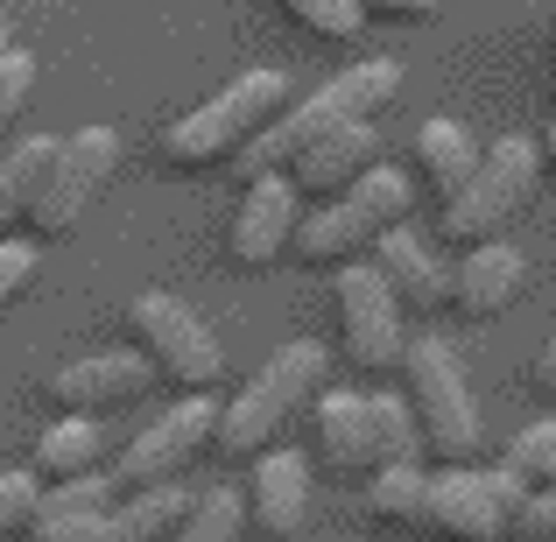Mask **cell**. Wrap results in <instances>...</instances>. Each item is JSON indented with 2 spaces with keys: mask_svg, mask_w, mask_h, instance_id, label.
Listing matches in <instances>:
<instances>
[{
  "mask_svg": "<svg viewBox=\"0 0 556 542\" xmlns=\"http://www.w3.org/2000/svg\"><path fill=\"white\" fill-rule=\"evenodd\" d=\"M289 113V78L282 71H240L226 92H212L204 106H190L184 121H169L163 155L177 169H212L226 155H240L261 127H275Z\"/></svg>",
  "mask_w": 556,
  "mask_h": 542,
  "instance_id": "obj_3",
  "label": "cell"
},
{
  "mask_svg": "<svg viewBox=\"0 0 556 542\" xmlns=\"http://www.w3.org/2000/svg\"><path fill=\"white\" fill-rule=\"evenodd\" d=\"M507 465H515L529 487H556V423H529V430H515Z\"/></svg>",
  "mask_w": 556,
  "mask_h": 542,
  "instance_id": "obj_30",
  "label": "cell"
},
{
  "mask_svg": "<svg viewBox=\"0 0 556 542\" xmlns=\"http://www.w3.org/2000/svg\"><path fill=\"white\" fill-rule=\"evenodd\" d=\"M331 380V353L317 339H289L282 353H268L254 366L247 388H232L226 416H218V451L232 458H261V451L282 437V423L296 416L303 402H317V388Z\"/></svg>",
  "mask_w": 556,
  "mask_h": 542,
  "instance_id": "obj_2",
  "label": "cell"
},
{
  "mask_svg": "<svg viewBox=\"0 0 556 542\" xmlns=\"http://www.w3.org/2000/svg\"><path fill=\"white\" fill-rule=\"evenodd\" d=\"M275 8H282L289 22H303L311 36H325V42H359V28L374 22L359 0H275Z\"/></svg>",
  "mask_w": 556,
  "mask_h": 542,
  "instance_id": "obj_28",
  "label": "cell"
},
{
  "mask_svg": "<svg viewBox=\"0 0 556 542\" xmlns=\"http://www.w3.org/2000/svg\"><path fill=\"white\" fill-rule=\"evenodd\" d=\"M367 261L394 282L402 311H444V303H451V268H444V261H437L408 226H388V232L367 247Z\"/></svg>",
  "mask_w": 556,
  "mask_h": 542,
  "instance_id": "obj_17",
  "label": "cell"
},
{
  "mask_svg": "<svg viewBox=\"0 0 556 542\" xmlns=\"http://www.w3.org/2000/svg\"><path fill=\"white\" fill-rule=\"evenodd\" d=\"M155 366L149 353H85V360H71V366H56L50 374V394H56V408L64 416H99V408H127V402H141V394L155 388Z\"/></svg>",
  "mask_w": 556,
  "mask_h": 542,
  "instance_id": "obj_12",
  "label": "cell"
},
{
  "mask_svg": "<svg viewBox=\"0 0 556 542\" xmlns=\"http://www.w3.org/2000/svg\"><path fill=\"white\" fill-rule=\"evenodd\" d=\"M106 458H113V444H106V430H99L92 416H64V423H50V430L28 444V465H36L50 487L85 479V472H106Z\"/></svg>",
  "mask_w": 556,
  "mask_h": 542,
  "instance_id": "obj_19",
  "label": "cell"
},
{
  "mask_svg": "<svg viewBox=\"0 0 556 542\" xmlns=\"http://www.w3.org/2000/svg\"><path fill=\"white\" fill-rule=\"evenodd\" d=\"M535 388L556 394V331H549V345H543V353H535Z\"/></svg>",
  "mask_w": 556,
  "mask_h": 542,
  "instance_id": "obj_35",
  "label": "cell"
},
{
  "mask_svg": "<svg viewBox=\"0 0 556 542\" xmlns=\"http://www.w3.org/2000/svg\"><path fill=\"white\" fill-rule=\"evenodd\" d=\"M367 416H374V472L380 465H408L416 451H430L422 416H416L408 394H367Z\"/></svg>",
  "mask_w": 556,
  "mask_h": 542,
  "instance_id": "obj_25",
  "label": "cell"
},
{
  "mask_svg": "<svg viewBox=\"0 0 556 542\" xmlns=\"http://www.w3.org/2000/svg\"><path fill=\"white\" fill-rule=\"evenodd\" d=\"M317 451L339 479L374 472V416H367V394H345L325 388L317 394Z\"/></svg>",
  "mask_w": 556,
  "mask_h": 542,
  "instance_id": "obj_18",
  "label": "cell"
},
{
  "mask_svg": "<svg viewBox=\"0 0 556 542\" xmlns=\"http://www.w3.org/2000/svg\"><path fill=\"white\" fill-rule=\"evenodd\" d=\"M515 535L521 542H556V487H529V501H521V515H515Z\"/></svg>",
  "mask_w": 556,
  "mask_h": 542,
  "instance_id": "obj_33",
  "label": "cell"
},
{
  "mask_svg": "<svg viewBox=\"0 0 556 542\" xmlns=\"http://www.w3.org/2000/svg\"><path fill=\"white\" fill-rule=\"evenodd\" d=\"M218 416H226V408H218L212 394H184L177 408H163L155 423H141V430L121 444V458L106 465L113 487H121V493H141V487H163V479H177L184 465L198 458V451L218 444Z\"/></svg>",
  "mask_w": 556,
  "mask_h": 542,
  "instance_id": "obj_8",
  "label": "cell"
},
{
  "mask_svg": "<svg viewBox=\"0 0 556 542\" xmlns=\"http://www.w3.org/2000/svg\"><path fill=\"white\" fill-rule=\"evenodd\" d=\"M339 303V345L359 374H394L408 360V331H402V297L374 261H345V275L331 282Z\"/></svg>",
  "mask_w": 556,
  "mask_h": 542,
  "instance_id": "obj_9",
  "label": "cell"
},
{
  "mask_svg": "<svg viewBox=\"0 0 556 542\" xmlns=\"http://www.w3.org/2000/svg\"><path fill=\"white\" fill-rule=\"evenodd\" d=\"M402 380H408V402L422 416V437L444 465H472L479 458V402L465 388V366L444 339H408V360H402Z\"/></svg>",
  "mask_w": 556,
  "mask_h": 542,
  "instance_id": "obj_5",
  "label": "cell"
},
{
  "mask_svg": "<svg viewBox=\"0 0 556 542\" xmlns=\"http://www.w3.org/2000/svg\"><path fill=\"white\" fill-rule=\"evenodd\" d=\"M36 275H42V254L28 240H0V311L8 303H22L28 289H36Z\"/></svg>",
  "mask_w": 556,
  "mask_h": 542,
  "instance_id": "obj_31",
  "label": "cell"
},
{
  "mask_svg": "<svg viewBox=\"0 0 556 542\" xmlns=\"http://www.w3.org/2000/svg\"><path fill=\"white\" fill-rule=\"evenodd\" d=\"M42 493H50V479L28 465V472H0V542L8 535H28L42 515Z\"/></svg>",
  "mask_w": 556,
  "mask_h": 542,
  "instance_id": "obj_29",
  "label": "cell"
},
{
  "mask_svg": "<svg viewBox=\"0 0 556 542\" xmlns=\"http://www.w3.org/2000/svg\"><path fill=\"white\" fill-rule=\"evenodd\" d=\"M127 331H135V345L149 353V366L169 380V388L204 394V388L226 380V353H218V339L204 331V317L190 311V303L163 297V289H149V297L127 303Z\"/></svg>",
  "mask_w": 556,
  "mask_h": 542,
  "instance_id": "obj_6",
  "label": "cell"
},
{
  "mask_svg": "<svg viewBox=\"0 0 556 542\" xmlns=\"http://www.w3.org/2000/svg\"><path fill=\"white\" fill-rule=\"evenodd\" d=\"M50 163H56L50 135H28V141H14V149L0 155V240H8V226L36 218V198H42V184H50Z\"/></svg>",
  "mask_w": 556,
  "mask_h": 542,
  "instance_id": "obj_23",
  "label": "cell"
},
{
  "mask_svg": "<svg viewBox=\"0 0 556 542\" xmlns=\"http://www.w3.org/2000/svg\"><path fill=\"white\" fill-rule=\"evenodd\" d=\"M402 92V64H388V56H367V64H353V71H339L331 85H317L303 106H289L275 127H261L254 141H247L240 155H232V169H240L247 184L254 177H268V169H289L311 141H325L331 127H345V121H374L388 99Z\"/></svg>",
  "mask_w": 556,
  "mask_h": 542,
  "instance_id": "obj_1",
  "label": "cell"
},
{
  "mask_svg": "<svg viewBox=\"0 0 556 542\" xmlns=\"http://www.w3.org/2000/svg\"><path fill=\"white\" fill-rule=\"evenodd\" d=\"M543 163H556V121H549V135H543Z\"/></svg>",
  "mask_w": 556,
  "mask_h": 542,
  "instance_id": "obj_36",
  "label": "cell"
},
{
  "mask_svg": "<svg viewBox=\"0 0 556 542\" xmlns=\"http://www.w3.org/2000/svg\"><path fill=\"white\" fill-rule=\"evenodd\" d=\"M28 92H36V56L8 50V56H0V135H8V121L28 106Z\"/></svg>",
  "mask_w": 556,
  "mask_h": 542,
  "instance_id": "obj_32",
  "label": "cell"
},
{
  "mask_svg": "<svg viewBox=\"0 0 556 542\" xmlns=\"http://www.w3.org/2000/svg\"><path fill=\"white\" fill-rule=\"evenodd\" d=\"M535 177H543V149H535V141H521V135L493 141L486 163H479V177L444 204V232H451L458 247L501 240V226L535 198Z\"/></svg>",
  "mask_w": 556,
  "mask_h": 542,
  "instance_id": "obj_7",
  "label": "cell"
},
{
  "mask_svg": "<svg viewBox=\"0 0 556 542\" xmlns=\"http://www.w3.org/2000/svg\"><path fill=\"white\" fill-rule=\"evenodd\" d=\"M416 163H422V177H430V190H437V198L451 204V198H458L465 184L479 177V163H486V149L472 141V127H465V121H430V127L416 135Z\"/></svg>",
  "mask_w": 556,
  "mask_h": 542,
  "instance_id": "obj_22",
  "label": "cell"
},
{
  "mask_svg": "<svg viewBox=\"0 0 556 542\" xmlns=\"http://www.w3.org/2000/svg\"><path fill=\"white\" fill-rule=\"evenodd\" d=\"M380 163V135H374V121H345V127H331L325 141H311V149L296 155V169L289 177L303 184V198H345L367 169Z\"/></svg>",
  "mask_w": 556,
  "mask_h": 542,
  "instance_id": "obj_16",
  "label": "cell"
},
{
  "mask_svg": "<svg viewBox=\"0 0 556 542\" xmlns=\"http://www.w3.org/2000/svg\"><path fill=\"white\" fill-rule=\"evenodd\" d=\"M113 169H121V135H113V127H78V135H64V141H56V163H50V184H42L36 218H28V226H36L42 240H64V232L92 212L99 190L113 184Z\"/></svg>",
  "mask_w": 556,
  "mask_h": 542,
  "instance_id": "obj_10",
  "label": "cell"
},
{
  "mask_svg": "<svg viewBox=\"0 0 556 542\" xmlns=\"http://www.w3.org/2000/svg\"><path fill=\"white\" fill-rule=\"evenodd\" d=\"M8 50H14V42H8V22H0V56H8Z\"/></svg>",
  "mask_w": 556,
  "mask_h": 542,
  "instance_id": "obj_37",
  "label": "cell"
},
{
  "mask_svg": "<svg viewBox=\"0 0 556 542\" xmlns=\"http://www.w3.org/2000/svg\"><path fill=\"white\" fill-rule=\"evenodd\" d=\"M247 515H254V529L268 542H289L303 529V515H311V458L296 444L261 451L254 487H247Z\"/></svg>",
  "mask_w": 556,
  "mask_h": 542,
  "instance_id": "obj_13",
  "label": "cell"
},
{
  "mask_svg": "<svg viewBox=\"0 0 556 542\" xmlns=\"http://www.w3.org/2000/svg\"><path fill=\"white\" fill-rule=\"evenodd\" d=\"M190 507H198V493H190L184 479L121 493V507H113V542H169L190 521Z\"/></svg>",
  "mask_w": 556,
  "mask_h": 542,
  "instance_id": "obj_20",
  "label": "cell"
},
{
  "mask_svg": "<svg viewBox=\"0 0 556 542\" xmlns=\"http://www.w3.org/2000/svg\"><path fill=\"white\" fill-rule=\"evenodd\" d=\"M359 8H367L374 22H430L444 0H359Z\"/></svg>",
  "mask_w": 556,
  "mask_h": 542,
  "instance_id": "obj_34",
  "label": "cell"
},
{
  "mask_svg": "<svg viewBox=\"0 0 556 542\" xmlns=\"http://www.w3.org/2000/svg\"><path fill=\"white\" fill-rule=\"evenodd\" d=\"M247 501L232 487H212V493H198V507H190V521L169 542H240V529H247Z\"/></svg>",
  "mask_w": 556,
  "mask_h": 542,
  "instance_id": "obj_27",
  "label": "cell"
},
{
  "mask_svg": "<svg viewBox=\"0 0 556 542\" xmlns=\"http://www.w3.org/2000/svg\"><path fill=\"white\" fill-rule=\"evenodd\" d=\"M380 240V226L367 212H359L353 198H331L325 212H311L303 218V232H296V254L303 261H317V268H345V261L359 254V247H374Z\"/></svg>",
  "mask_w": 556,
  "mask_h": 542,
  "instance_id": "obj_21",
  "label": "cell"
},
{
  "mask_svg": "<svg viewBox=\"0 0 556 542\" xmlns=\"http://www.w3.org/2000/svg\"><path fill=\"white\" fill-rule=\"evenodd\" d=\"M367 507H374V521H388V529H422V515H430V472H416V458L380 465L367 479Z\"/></svg>",
  "mask_w": 556,
  "mask_h": 542,
  "instance_id": "obj_24",
  "label": "cell"
},
{
  "mask_svg": "<svg viewBox=\"0 0 556 542\" xmlns=\"http://www.w3.org/2000/svg\"><path fill=\"white\" fill-rule=\"evenodd\" d=\"M303 218L311 212H303V184L296 177H282V169L254 177L247 198H240V212H232V232H226L232 261H240V268H275V261L296 247Z\"/></svg>",
  "mask_w": 556,
  "mask_h": 542,
  "instance_id": "obj_11",
  "label": "cell"
},
{
  "mask_svg": "<svg viewBox=\"0 0 556 542\" xmlns=\"http://www.w3.org/2000/svg\"><path fill=\"white\" fill-rule=\"evenodd\" d=\"M345 198H353L359 212H367L374 226L388 232V226H408V204H416V184H408V177H402L394 163H374L367 177H359L353 190H345Z\"/></svg>",
  "mask_w": 556,
  "mask_h": 542,
  "instance_id": "obj_26",
  "label": "cell"
},
{
  "mask_svg": "<svg viewBox=\"0 0 556 542\" xmlns=\"http://www.w3.org/2000/svg\"><path fill=\"white\" fill-rule=\"evenodd\" d=\"M521 501H529V479L515 465H493V472L444 465V472H430V515H422V529L444 535V542H507Z\"/></svg>",
  "mask_w": 556,
  "mask_h": 542,
  "instance_id": "obj_4",
  "label": "cell"
},
{
  "mask_svg": "<svg viewBox=\"0 0 556 542\" xmlns=\"http://www.w3.org/2000/svg\"><path fill=\"white\" fill-rule=\"evenodd\" d=\"M113 472H85V479H64V487L42 493V515L28 542H113Z\"/></svg>",
  "mask_w": 556,
  "mask_h": 542,
  "instance_id": "obj_14",
  "label": "cell"
},
{
  "mask_svg": "<svg viewBox=\"0 0 556 542\" xmlns=\"http://www.w3.org/2000/svg\"><path fill=\"white\" fill-rule=\"evenodd\" d=\"M521 282H529L521 247L515 240H479V247H465V261L451 268V303H458V317H501L507 303L521 297Z\"/></svg>",
  "mask_w": 556,
  "mask_h": 542,
  "instance_id": "obj_15",
  "label": "cell"
}]
</instances>
